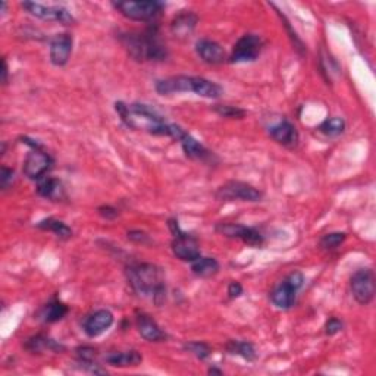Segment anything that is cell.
<instances>
[{"label": "cell", "instance_id": "1", "mask_svg": "<svg viewBox=\"0 0 376 376\" xmlns=\"http://www.w3.org/2000/svg\"><path fill=\"white\" fill-rule=\"evenodd\" d=\"M126 280L133 291L144 298H150L161 306L166 297L164 270L153 263H131L125 270Z\"/></svg>", "mask_w": 376, "mask_h": 376}, {"label": "cell", "instance_id": "2", "mask_svg": "<svg viewBox=\"0 0 376 376\" xmlns=\"http://www.w3.org/2000/svg\"><path fill=\"white\" fill-rule=\"evenodd\" d=\"M115 110L120 115L121 121L136 131H144L152 136L171 137V126L164 117H161L153 108L143 103L126 105L124 102L115 103Z\"/></svg>", "mask_w": 376, "mask_h": 376}, {"label": "cell", "instance_id": "3", "mask_svg": "<svg viewBox=\"0 0 376 376\" xmlns=\"http://www.w3.org/2000/svg\"><path fill=\"white\" fill-rule=\"evenodd\" d=\"M120 41L128 55L138 62H159L166 59V46L159 38L157 30L150 27L146 31L120 34Z\"/></svg>", "mask_w": 376, "mask_h": 376}, {"label": "cell", "instance_id": "4", "mask_svg": "<svg viewBox=\"0 0 376 376\" xmlns=\"http://www.w3.org/2000/svg\"><path fill=\"white\" fill-rule=\"evenodd\" d=\"M154 90L161 96H171L190 92L205 99H219L224 94V89L218 82L206 80L203 77H188V75H175L159 80L154 85Z\"/></svg>", "mask_w": 376, "mask_h": 376}, {"label": "cell", "instance_id": "5", "mask_svg": "<svg viewBox=\"0 0 376 376\" xmlns=\"http://www.w3.org/2000/svg\"><path fill=\"white\" fill-rule=\"evenodd\" d=\"M22 143L31 147V150L27 153L22 164L24 175L31 181H40L41 178H45L46 173L53 168L55 159L50 153L43 149L38 141L22 137Z\"/></svg>", "mask_w": 376, "mask_h": 376}, {"label": "cell", "instance_id": "6", "mask_svg": "<svg viewBox=\"0 0 376 376\" xmlns=\"http://www.w3.org/2000/svg\"><path fill=\"white\" fill-rule=\"evenodd\" d=\"M168 225H169V229L173 236V240L171 243V249H172L173 256L182 260V262L193 263L194 260H197L201 256L200 244H198L197 238L193 237L191 234L185 233V231H182L175 218L169 219Z\"/></svg>", "mask_w": 376, "mask_h": 376}, {"label": "cell", "instance_id": "7", "mask_svg": "<svg viewBox=\"0 0 376 376\" xmlns=\"http://www.w3.org/2000/svg\"><path fill=\"white\" fill-rule=\"evenodd\" d=\"M112 6L122 17L140 22L154 20L165 8V5L157 0H121V2H112Z\"/></svg>", "mask_w": 376, "mask_h": 376}, {"label": "cell", "instance_id": "8", "mask_svg": "<svg viewBox=\"0 0 376 376\" xmlns=\"http://www.w3.org/2000/svg\"><path fill=\"white\" fill-rule=\"evenodd\" d=\"M305 284V277L298 270H294L291 273H288L287 277L273 288V291L270 293V301L275 308H278L281 310H288L294 306L297 291Z\"/></svg>", "mask_w": 376, "mask_h": 376}, {"label": "cell", "instance_id": "9", "mask_svg": "<svg viewBox=\"0 0 376 376\" xmlns=\"http://www.w3.org/2000/svg\"><path fill=\"white\" fill-rule=\"evenodd\" d=\"M216 200L219 201H260L263 198V193L259 188L244 181H228L221 185L215 193Z\"/></svg>", "mask_w": 376, "mask_h": 376}, {"label": "cell", "instance_id": "10", "mask_svg": "<svg viewBox=\"0 0 376 376\" xmlns=\"http://www.w3.org/2000/svg\"><path fill=\"white\" fill-rule=\"evenodd\" d=\"M263 38L257 34H244L237 40L231 52L228 62L229 64H247L254 62L262 53Z\"/></svg>", "mask_w": 376, "mask_h": 376}, {"label": "cell", "instance_id": "11", "mask_svg": "<svg viewBox=\"0 0 376 376\" xmlns=\"http://www.w3.org/2000/svg\"><path fill=\"white\" fill-rule=\"evenodd\" d=\"M350 290L354 300L361 306H368L372 303L376 291L375 273L369 268L359 269L352 275Z\"/></svg>", "mask_w": 376, "mask_h": 376}, {"label": "cell", "instance_id": "12", "mask_svg": "<svg viewBox=\"0 0 376 376\" xmlns=\"http://www.w3.org/2000/svg\"><path fill=\"white\" fill-rule=\"evenodd\" d=\"M215 231L226 238L240 240L244 244L250 245V247H262L265 243V237L260 234L256 228L245 226L241 224L219 222V224H216Z\"/></svg>", "mask_w": 376, "mask_h": 376}, {"label": "cell", "instance_id": "13", "mask_svg": "<svg viewBox=\"0 0 376 376\" xmlns=\"http://www.w3.org/2000/svg\"><path fill=\"white\" fill-rule=\"evenodd\" d=\"M171 137L180 141L181 147L185 153L187 157L193 159V161H200V162H209L212 161V152H209L203 144L197 141L193 136L188 134L185 129H182L180 125L172 124L171 126Z\"/></svg>", "mask_w": 376, "mask_h": 376}, {"label": "cell", "instance_id": "14", "mask_svg": "<svg viewBox=\"0 0 376 376\" xmlns=\"http://www.w3.org/2000/svg\"><path fill=\"white\" fill-rule=\"evenodd\" d=\"M22 9L30 13V15L43 20V21H55L61 22L62 25H72L75 24L74 17L71 15L69 10L62 6H46L36 2H22Z\"/></svg>", "mask_w": 376, "mask_h": 376}, {"label": "cell", "instance_id": "15", "mask_svg": "<svg viewBox=\"0 0 376 376\" xmlns=\"http://www.w3.org/2000/svg\"><path fill=\"white\" fill-rule=\"evenodd\" d=\"M112 325H113V314L106 309H100L85 317L82 322V331L89 338H96L105 334Z\"/></svg>", "mask_w": 376, "mask_h": 376}, {"label": "cell", "instance_id": "16", "mask_svg": "<svg viewBox=\"0 0 376 376\" xmlns=\"http://www.w3.org/2000/svg\"><path fill=\"white\" fill-rule=\"evenodd\" d=\"M72 45H74V38L68 33H61L52 37L50 40V62L55 66H65L69 62V57L72 53Z\"/></svg>", "mask_w": 376, "mask_h": 376}, {"label": "cell", "instance_id": "17", "mask_svg": "<svg viewBox=\"0 0 376 376\" xmlns=\"http://www.w3.org/2000/svg\"><path fill=\"white\" fill-rule=\"evenodd\" d=\"M269 136L273 141H277L278 144H281V146L288 147V149L296 147L300 140L296 125L287 120H282L275 125H272L269 128Z\"/></svg>", "mask_w": 376, "mask_h": 376}, {"label": "cell", "instance_id": "18", "mask_svg": "<svg viewBox=\"0 0 376 376\" xmlns=\"http://www.w3.org/2000/svg\"><path fill=\"white\" fill-rule=\"evenodd\" d=\"M196 52L200 59L209 65H221L228 59L225 49L218 41L210 38H200L196 45Z\"/></svg>", "mask_w": 376, "mask_h": 376}, {"label": "cell", "instance_id": "19", "mask_svg": "<svg viewBox=\"0 0 376 376\" xmlns=\"http://www.w3.org/2000/svg\"><path fill=\"white\" fill-rule=\"evenodd\" d=\"M198 22V17L191 10H181L178 15L173 17L171 22V33L177 38L187 40L194 33Z\"/></svg>", "mask_w": 376, "mask_h": 376}, {"label": "cell", "instance_id": "20", "mask_svg": "<svg viewBox=\"0 0 376 376\" xmlns=\"http://www.w3.org/2000/svg\"><path fill=\"white\" fill-rule=\"evenodd\" d=\"M136 325L138 329V334L149 342H161L168 338L165 331L157 325V322L147 313H137Z\"/></svg>", "mask_w": 376, "mask_h": 376}, {"label": "cell", "instance_id": "21", "mask_svg": "<svg viewBox=\"0 0 376 376\" xmlns=\"http://www.w3.org/2000/svg\"><path fill=\"white\" fill-rule=\"evenodd\" d=\"M24 349L30 353H43V352H53V353H62L65 352V345L52 340L48 335L37 334L34 337H30L24 342Z\"/></svg>", "mask_w": 376, "mask_h": 376}, {"label": "cell", "instance_id": "22", "mask_svg": "<svg viewBox=\"0 0 376 376\" xmlns=\"http://www.w3.org/2000/svg\"><path fill=\"white\" fill-rule=\"evenodd\" d=\"M37 193L38 196L53 201H59L65 198V188L62 181L53 177L41 178L37 185Z\"/></svg>", "mask_w": 376, "mask_h": 376}, {"label": "cell", "instance_id": "23", "mask_svg": "<svg viewBox=\"0 0 376 376\" xmlns=\"http://www.w3.org/2000/svg\"><path fill=\"white\" fill-rule=\"evenodd\" d=\"M68 312H69V309L65 303L55 298V300L49 301L46 306H43L40 309V312L37 313V316H38L37 319H40L41 322H45V324H55V322L62 321L64 317L68 314Z\"/></svg>", "mask_w": 376, "mask_h": 376}, {"label": "cell", "instance_id": "24", "mask_svg": "<svg viewBox=\"0 0 376 376\" xmlns=\"http://www.w3.org/2000/svg\"><path fill=\"white\" fill-rule=\"evenodd\" d=\"M105 361L115 368H133L143 361V356L137 350L128 352H112L105 356Z\"/></svg>", "mask_w": 376, "mask_h": 376}, {"label": "cell", "instance_id": "25", "mask_svg": "<svg viewBox=\"0 0 376 376\" xmlns=\"http://www.w3.org/2000/svg\"><path fill=\"white\" fill-rule=\"evenodd\" d=\"M221 265L213 257H198L191 265V270L198 278H212L219 272Z\"/></svg>", "mask_w": 376, "mask_h": 376}, {"label": "cell", "instance_id": "26", "mask_svg": "<svg viewBox=\"0 0 376 376\" xmlns=\"http://www.w3.org/2000/svg\"><path fill=\"white\" fill-rule=\"evenodd\" d=\"M225 350L229 354L240 356L247 361H254L257 357V353L254 350V345L249 341H240V340H229L225 344Z\"/></svg>", "mask_w": 376, "mask_h": 376}, {"label": "cell", "instance_id": "27", "mask_svg": "<svg viewBox=\"0 0 376 376\" xmlns=\"http://www.w3.org/2000/svg\"><path fill=\"white\" fill-rule=\"evenodd\" d=\"M37 228L43 231H50V233H53L57 238H61V240H69L72 237V229L65 222L57 221L55 218H48V219L40 221L37 224Z\"/></svg>", "mask_w": 376, "mask_h": 376}, {"label": "cell", "instance_id": "28", "mask_svg": "<svg viewBox=\"0 0 376 376\" xmlns=\"http://www.w3.org/2000/svg\"><path fill=\"white\" fill-rule=\"evenodd\" d=\"M317 129L326 137H338L345 131V121L340 117H332L325 120L319 126H317Z\"/></svg>", "mask_w": 376, "mask_h": 376}, {"label": "cell", "instance_id": "29", "mask_svg": "<svg viewBox=\"0 0 376 376\" xmlns=\"http://www.w3.org/2000/svg\"><path fill=\"white\" fill-rule=\"evenodd\" d=\"M184 350L198 360H206L212 354L210 345L203 341H188L184 344Z\"/></svg>", "mask_w": 376, "mask_h": 376}, {"label": "cell", "instance_id": "30", "mask_svg": "<svg viewBox=\"0 0 376 376\" xmlns=\"http://www.w3.org/2000/svg\"><path fill=\"white\" fill-rule=\"evenodd\" d=\"M345 238H347L345 233H329V234H325L319 240V247L322 250H326V252L335 250L345 241Z\"/></svg>", "mask_w": 376, "mask_h": 376}, {"label": "cell", "instance_id": "31", "mask_svg": "<svg viewBox=\"0 0 376 376\" xmlns=\"http://www.w3.org/2000/svg\"><path fill=\"white\" fill-rule=\"evenodd\" d=\"M213 110L222 118L229 120H243L245 117V110L238 106H229V105H216Z\"/></svg>", "mask_w": 376, "mask_h": 376}, {"label": "cell", "instance_id": "32", "mask_svg": "<svg viewBox=\"0 0 376 376\" xmlns=\"http://www.w3.org/2000/svg\"><path fill=\"white\" fill-rule=\"evenodd\" d=\"M13 180H15V171L3 165L2 171H0V187H2L3 191H6L13 184Z\"/></svg>", "mask_w": 376, "mask_h": 376}, {"label": "cell", "instance_id": "33", "mask_svg": "<svg viewBox=\"0 0 376 376\" xmlns=\"http://www.w3.org/2000/svg\"><path fill=\"white\" fill-rule=\"evenodd\" d=\"M342 328H344V324L341 319H338V317H329L324 329L328 337H334L338 334V332L342 331Z\"/></svg>", "mask_w": 376, "mask_h": 376}, {"label": "cell", "instance_id": "34", "mask_svg": "<svg viewBox=\"0 0 376 376\" xmlns=\"http://www.w3.org/2000/svg\"><path fill=\"white\" fill-rule=\"evenodd\" d=\"M126 236H128V240H131V241L138 243V244H150L152 243L149 234L144 233V231L134 229V231H129Z\"/></svg>", "mask_w": 376, "mask_h": 376}, {"label": "cell", "instance_id": "35", "mask_svg": "<svg viewBox=\"0 0 376 376\" xmlns=\"http://www.w3.org/2000/svg\"><path fill=\"white\" fill-rule=\"evenodd\" d=\"M97 213H99L100 216H102L103 219H106V221H113V219H117L118 216H120L118 209H115V208H112V206H100V208L97 209Z\"/></svg>", "mask_w": 376, "mask_h": 376}, {"label": "cell", "instance_id": "36", "mask_svg": "<svg viewBox=\"0 0 376 376\" xmlns=\"http://www.w3.org/2000/svg\"><path fill=\"white\" fill-rule=\"evenodd\" d=\"M243 285L237 281H233L229 285H228V297L229 298H238L241 294H243Z\"/></svg>", "mask_w": 376, "mask_h": 376}, {"label": "cell", "instance_id": "37", "mask_svg": "<svg viewBox=\"0 0 376 376\" xmlns=\"http://www.w3.org/2000/svg\"><path fill=\"white\" fill-rule=\"evenodd\" d=\"M2 62H3V69H2V84L6 85V84H8V74H9V72H8V62H6V59H3Z\"/></svg>", "mask_w": 376, "mask_h": 376}, {"label": "cell", "instance_id": "38", "mask_svg": "<svg viewBox=\"0 0 376 376\" xmlns=\"http://www.w3.org/2000/svg\"><path fill=\"white\" fill-rule=\"evenodd\" d=\"M224 372L219 370V369H216V368H210L209 369V375H222Z\"/></svg>", "mask_w": 376, "mask_h": 376}]
</instances>
